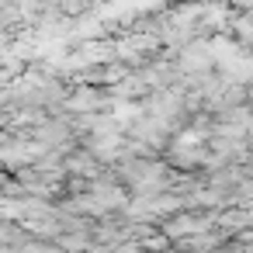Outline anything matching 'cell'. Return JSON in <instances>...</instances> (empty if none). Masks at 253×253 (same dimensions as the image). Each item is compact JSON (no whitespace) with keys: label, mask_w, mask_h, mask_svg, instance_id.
<instances>
[{"label":"cell","mask_w":253,"mask_h":253,"mask_svg":"<svg viewBox=\"0 0 253 253\" xmlns=\"http://www.w3.org/2000/svg\"><path fill=\"white\" fill-rule=\"evenodd\" d=\"M63 104H66L70 111H77V115H94V111H101V108L108 104V97H104L101 90L80 87V90H73L70 97H63Z\"/></svg>","instance_id":"6da1fadb"}]
</instances>
